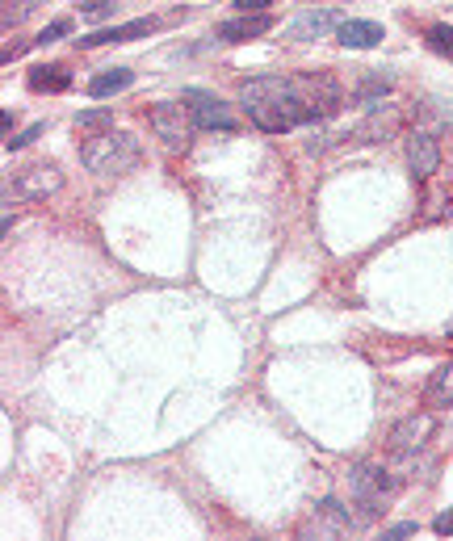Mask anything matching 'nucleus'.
Returning a JSON list of instances; mask_svg holds the SVG:
<instances>
[{"label": "nucleus", "instance_id": "17", "mask_svg": "<svg viewBox=\"0 0 453 541\" xmlns=\"http://www.w3.org/2000/svg\"><path fill=\"white\" fill-rule=\"evenodd\" d=\"M47 0H5V9H0V26H5V34L13 30V26H21L30 13H38Z\"/></svg>", "mask_w": 453, "mask_h": 541}, {"label": "nucleus", "instance_id": "1", "mask_svg": "<svg viewBox=\"0 0 453 541\" xmlns=\"http://www.w3.org/2000/svg\"><path fill=\"white\" fill-rule=\"evenodd\" d=\"M240 105L252 126L269 135L298 131L307 122L332 118L340 105V89L332 76H252L240 84Z\"/></svg>", "mask_w": 453, "mask_h": 541}, {"label": "nucleus", "instance_id": "6", "mask_svg": "<svg viewBox=\"0 0 453 541\" xmlns=\"http://www.w3.org/2000/svg\"><path fill=\"white\" fill-rule=\"evenodd\" d=\"M437 432V416L433 411H412V416H403L395 428H391V449L399 458H416V453L433 441Z\"/></svg>", "mask_w": 453, "mask_h": 541}, {"label": "nucleus", "instance_id": "18", "mask_svg": "<svg viewBox=\"0 0 453 541\" xmlns=\"http://www.w3.org/2000/svg\"><path fill=\"white\" fill-rule=\"evenodd\" d=\"M76 126L84 135H105V131H114V110H80Z\"/></svg>", "mask_w": 453, "mask_h": 541}, {"label": "nucleus", "instance_id": "4", "mask_svg": "<svg viewBox=\"0 0 453 541\" xmlns=\"http://www.w3.org/2000/svg\"><path fill=\"white\" fill-rule=\"evenodd\" d=\"M147 122H151V131H156V139L172 151V156H185V151L193 147V131H198V122H193V114L185 110L181 101H156L147 110Z\"/></svg>", "mask_w": 453, "mask_h": 541}, {"label": "nucleus", "instance_id": "2", "mask_svg": "<svg viewBox=\"0 0 453 541\" xmlns=\"http://www.w3.org/2000/svg\"><path fill=\"white\" fill-rule=\"evenodd\" d=\"M139 139L126 135V131H105V135H89L80 147V160L89 172L97 177H122V172H131L139 164Z\"/></svg>", "mask_w": 453, "mask_h": 541}, {"label": "nucleus", "instance_id": "12", "mask_svg": "<svg viewBox=\"0 0 453 541\" xmlns=\"http://www.w3.org/2000/svg\"><path fill=\"white\" fill-rule=\"evenodd\" d=\"M353 521H349V508H340L336 500H323L315 512H311V525L302 529V533H315V537H340V533H349Z\"/></svg>", "mask_w": 453, "mask_h": 541}, {"label": "nucleus", "instance_id": "19", "mask_svg": "<svg viewBox=\"0 0 453 541\" xmlns=\"http://www.w3.org/2000/svg\"><path fill=\"white\" fill-rule=\"evenodd\" d=\"M428 51H437L441 59H453V26H433V30H428Z\"/></svg>", "mask_w": 453, "mask_h": 541}, {"label": "nucleus", "instance_id": "9", "mask_svg": "<svg viewBox=\"0 0 453 541\" xmlns=\"http://www.w3.org/2000/svg\"><path fill=\"white\" fill-rule=\"evenodd\" d=\"M386 38V30L378 26V21H361V17H349L336 26V42L349 51H374L378 42Z\"/></svg>", "mask_w": 453, "mask_h": 541}, {"label": "nucleus", "instance_id": "16", "mask_svg": "<svg viewBox=\"0 0 453 541\" xmlns=\"http://www.w3.org/2000/svg\"><path fill=\"white\" fill-rule=\"evenodd\" d=\"M428 407H453V361L441 365V370L428 378V391H424Z\"/></svg>", "mask_w": 453, "mask_h": 541}, {"label": "nucleus", "instance_id": "3", "mask_svg": "<svg viewBox=\"0 0 453 541\" xmlns=\"http://www.w3.org/2000/svg\"><path fill=\"white\" fill-rule=\"evenodd\" d=\"M395 491H399V479L378 462H357L349 470V495H353V504L361 508L365 521H374L378 512H386V504L395 500Z\"/></svg>", "mask_w": 453, "mask_h": 541}, {"label": "nucleus", "instance_id": "22", "mask_svg": "<svg viewBox=\"0 0 453 541\" xmlns=\"http://www.w3.org/2000/svg\"><path fill=\"white\" fill-rule=\"evenodd\" d=\"M240 5V13H265L269 5H282V0H235Z\"/></svg>", "mask_w": 453, "mask_h": 541}, {"label": "nucleus", "instance_id": "8", "mask_svg": "<svg viewBox=\"0 0 453 541\" xmlns=\"http://www.w3.org/2000/svg\"><path fill=\"white\" fill-rule=\"evenodd\" d=\"M407 168H412L416 181L433 177V172L441 168V143H437V135H428V131H412V135H407Z\"/></svg>", "mask_w": 453, "mask_h": 541}, {"label": "nucleus", "instance_id": "13", "mask_svg": "<svg viewBox=\"0 0 453 541\" xmlns=\"http://www.w3.org/2000/svg\"><path fill=\"white\" fill-rule=\"evenodd\" d=\"M332 26H340L332 9H319V13H302V17H294V21H290L286 38H294V42H315V38H323V34H328Z\"/></svg>", "mask_w": 453, "mask_h": 541}, {"label": "nucleus", "instance_id": "26", "mask_svg": "<svg viewBox=\"0 0 453 541\" xmlns=\"http://www.w3.org/2000/svg\"><path fill=\"white\" fill-rule=\"evenodd\" d=\"M0 126H5V139H13V110L0 114Z\"/></svg>", "mask_w": 453, "mask_h": 541}, {"label": "nucleus", "instance_id": "7", "mask_svg": "<svg viewBox=\"0 0 453 541\" xmlns=\"http://www.w3.org/2000/svg\"><path fill=\"white\" fill-rule=\"evenodd\" d=\"M63 185V172L55 164H34L26 172H17V181L13 189L5 193V202L17 198V202H42V198H51V193Z\"/></svg>", "mask_w": 453, "mask_h": 541}, {"label": "nucleus", "instance_id": "11", "mask_svg": "<svg viewBox=\"0 0 453 541\" xmlns=\"http://www.w3.org/2000/svg\"><path fill=\"white\" fill-rule=\"evenodd\" d=\"M273 30V17L269 13H240V17H227L219 30L223 42H252V38H261V34H269Z\"/></svg>", "mask_w": 453, "mask_h": 541}, {"label": "nucleus", "instance_id": "14", "mask_svg": "<svg viewBox=\"0 0 453 541\" xmlns=\"http://www.w3.org/2000/svg\"><path fill=\"white\" fill-rule=\"evenodd\" d=\"M26 80L34 93H68L72 89V72L63 68V63H38V68H30Z\"/></svg>", "mask_w": 453, "mask_h": 541}, {"label": "nucleus", "instance_id": "23", "mask_svg": "<svg viewBox=\"0 0 453 541\" xmlns=\"http://www.w3.org/2000/svg\"><path fill=\"white\" fill-rule=\"evenodd\" d=\"M114 13V5H110V0H97V5H89V9H84V17H89V21H101V17H110Z\"/></svg>", "mask_w": 453, "mask_h": 541}, {"label": "nucleus", "instance_id": "24", "mask_svg": "<svg viewBox=\"0 0 453 541\" xmlns=\"http://www.w3.org/2000/svg\"><path fill=\"white\" fill-rule=\"evenodd\" d=\"M433 533H441V537H449V533H453V508L437 516V521H433Z\"/></svg>", "mask_w": 453, "mask_h": 541}, {"label": "nucleus", "instance_id": "20", "mask_svg": "<svg viewBox=\"0 0 453 541\" xmlns=\"http://www.w3.org/2000/svg\"><path fill=\"white\" fill-rule=\"evenodd\" d=\"M63 34H72V21H68V17H55V21H51V26H47V30H42V34H38L34 42H38V47H51V42H59Z\"/></svg>", "mask_w": 453, "mask_h": 541}, {"label": "nucleus", "instance_id": "21", "mask_svg": "<svg viewBox=\"0 0 453 541\" xmlns=\"http://www.w3.org/2000/svg\"><path fill=\"white\" fill-rule=\"evenodd\" d=\"M42 131H47V122H34V126H26V131H21V135H13V139H5V151H9V156H13V151H21V147H30Z\"/></svg>", "mask_w": 453, "mask_h": 541}, {"label": "nucleus", "instance_id": "5", "mask_svg": "<svg viewBox=\"0 0 453 541\" xmlns=\"http://www.w3.org/2000/svg\"><path fill=\"white\" fill-rule=\"evenodd\" d=\"M181 105L193 114V122H198V131H235V114H231V105L227 101H219L214 93H206V89H185L181 93Z\"/></svg>", "mask_w": 453, "mask_h": 541}, {"label": "nucleus", "instance_id": "15", "mask_svg": "<svg viewBox=\"0 0 453 541\" xmlns=\"http://www.w3.org/2000/svg\"><path fill=\"white\" fill-rule=\"evenodd\" d=\"M135 84V72L131 68H105L101 76H93L89 80V97H114V93H122V89H131Z\"/></svg>", "mask_w": 453, "mask_h": 541}, {"label": "nucleus", "instance_id": "10", "mask_svg": "<svg viewBox=\"0 0 453 541\" xmlns=\"http://www.w3.org/2000/svg\"><path fill=\"white\" fill-rule=\"evenodd\" d=\"M151 30H156V17H135V21H126V26L93 30V34H84V38H76V42H80V47H110V42H135V38H147Z\"/></svg>", "mask_w": 453, "mask_h": 541}, {"label": "nucleus", "instance_id": "25", "mask_svg": "<svg viewBox=\"0 0 453 541\" xmlns=\"http://www.w3.org/2000/svg\"><path fill=\"white\" fill-rule=\"evenodd\" d=\"M412 533H416V521H403V525H391L382 537H412Z\"/></svg>", "mask_w": 453, "mask_h": 541}]
</instances>
